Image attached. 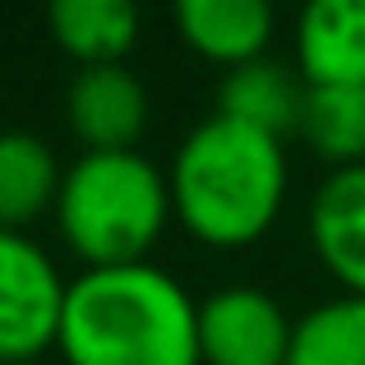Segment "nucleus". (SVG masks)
I'll return each instance as SVG.
<instances>
[{
	"label": "nucleus",
	"instance_id": "obj_1",
	"mask_svg": "<svg viewBox=\"0 0 365 365\" xmlns=\"http://www.w3.org/2000/svg\"><path fill=\"white\" fill-rule=\"evenodd\" d=\"M65 365H204L199 301L158 264L83 268L65 292Z\"/></svg>",
	"mask_w": 365,
	"mask_h": 365
},
{
	"label": "nucleus",
	"instance_id": "obj_2",
	"mask_svg": "<svg viewBox=\"0 0 365 365\" xmlns=\"http://www.w3.org/2000/svg\"><path fill=\"white\" fill-rule=\"evenodd\" d=\"M171 208L204 245L236 250L277 222L287 199V148L277 134L236 116H204L167 167Z\"/></svg>",
	"mask_w": 365,
	"mask_h": 365
},
{
	"label": "nucleus",
	"instance_id": "obj_3",
	"mask_svg": "<svg viewBox=\"0 0 365 365\" xmlns=\"http://www.w3.org/2000/svg\"><path fill=\"white\" fill-rule=\"evenodd\" d=\"M171 213L167 171L139 148H83L56 195V227L88 268L143 264Z\"/></svg>",
	"mask_w": 365,
	"mask_h": 365
},
{
	"label": "nucleus",
	"instance_id": "obj_4",
	"mask_svg": "<svg viewBox=\"0 0 365 365\" xmlns=\"http://www.w3.org/2000/svg\"><path fill=\"white\" fill-rule=\"evenodd\" d=\"M70 282L28 232L0 227V365L42 361L61 338Z\"/></svg>",
	"mask_w": 365,
	"mask_h": 365
},
{
	"label": "nucleus",
	"instance_id": "obj_5",
	"mask_svg": "<svg viewBox=\"0 0 365 365\" xmlns=\"http://www.w3.org/2000/svg\"><path fill=\"white\" fill-rule=\"evenodd\" d=\"M287 310L273 292L250 282L217 287L199 301V361L204 365H287L292 356Z\"/></svg>",
	"mask_w": 365,
	"mask_h": 365
},
{
	"label": "nucleus",
	"instance_id": "obj_6",
	"mask_svg": "<svg viewBox=\"0 0 365 365\" xmlns=\"http://www.w3.org/2000/svg\"><path fill=\"white\" fill-rule=\"evenodd\" d=\"M70 130L83 148H139L148 130V88L130 65H83L65 93Z\"/></svg>",
	"mask_w": 365,
	"mask_h": 365
},
{
	"label": "nucleus",
	"instance_id": "obj_7",
	"mask_svg": "<svg viewBox=\"0 0 365 365\" xmlns=\"http://www.w3.org/2000/svg\"><path fill=\"white\" fill-rule=\"evenodd\" d=\"M171 14L190 51L222 70L268 56L277 28L273 0H171Z\"/></svg>",
	"mask_w": 365,
	"mask_h": 365
},
{
	"label": "nucleus",
	"instance_id": "obj_8",
	"mask_svg": "<svg viewBox=\"0 0 365 365\" xmlns=\"http://www.w3.org/2000/svg\"><path fill=\"white\" fill-rule=\"evenodd\" d=\"M310 245L347 292L365 296V162L319 180L310 199Z\"/></svg>",
	"mask_w": 365,
	"mask_h": 365
},
{
	"label": "nucleus",
	"instance_id": "obj_9",
	"mask_svg": "<svg viewBox=\"0 0 365 365\" xmlns=\"http://www.w3.org/2000/svg\"><path fill=\"white\" fill-rule=\"evenodd\" d=\"M296 70L305 83H365V0H305Z\"/></svg>",
	"mask_w": 365,
	"mask_h": 365
},
{
	"label": "nucleus",
	"instance_id": "obj_10",
	"mask_svg": "<svg viewBox=\"0 0 365 365\" xmlns=\"http://www.w3.org/2000/svg\"><path fill=\"white\" fill-rule=\"evenodd\" d=\"M46 28L79 70L120 65L139 42V0H46Z\"/></svg>",
	"mask_w": 365,
	"mask_h": 365
},
{
	"label": "nucleus",
	"instance_id": "obj_11",
	"mask_svg": "<svg viewBox=\"0 0 365 365\" xmlns=\"http://www.w3.org/2000/svg\"><path fill=\"white\" fill-rule=\"evenodd\" d=\"M301 107H305L301 70L273 61V56H259V61H245L236 70H227L222 88H217V111L222 116L259 125V130L277 134V139H287L301 125Z\"/></svg>",
	"mask_w": 365,
	"mask_h": 365
},
{
	"label": "nucleus",
	"instance_id": "obj_12",
	"mask_svg": "<svg viewBox=\"0 0 365 365\" xmlns=\"http://www.w3.org/2000/svg\"><path fill=\"white\" fill-rule=\"evenodd\" d=\"M61 180L65 167L56 162L46 139L28 130H0V227L24 232L46 208L56 213Z\"/></svg>",
	"mask_w": 365,
	"mask_h": 365
},
{
	"label": "nucleus",
	"instance_id": "obj_13",
	"mask_svg": "<svg viewBox=\"0 0 365 365\" xmlns=\"http://www.w3.org/2000/svg\"><path fill=\"white\" fill-rule=\"evenodd\" d=\"M296 134L333 171L365 162V83H305Z\"/></svg>",
	"mask_w": 365,
	"mask_h": 365
},
{
	"label": "nucleus",
	"instance_id": "obj_14",
	"mask_svg": "<svg viewBox=\"0 0 365 365\" xmlns=\"http://www.w3.org/2000/svg\"><path fill=\"white\" fill-rule=\"evenodd\" d=\"M287 365H365V296L342 292L305 310L292 329Z\"/></svg>",
	"mask_w": 365,
	"mask_h": 365
},
{
	"label": "nucleus",
	"instance_id": "obj_15",
	"mask_svg": "<svg viewBox=\"0 0 365 365\" xmlns=\"http://www.w3.org/2000/svg\"><path fill=\"white\" fill-rule=\"evenodd\" d=\"M9 365H42V361H9Z\"/></svg>",
	"mask_w": 365,
	"mask_h": 365
}]
</instances>
